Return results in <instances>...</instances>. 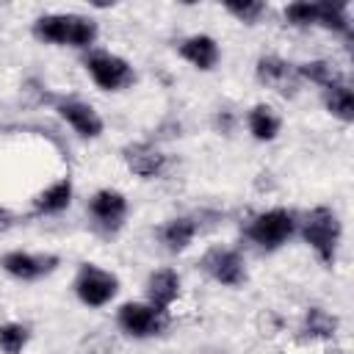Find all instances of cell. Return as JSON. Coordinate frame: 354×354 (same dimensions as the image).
<instances>
[{"label": "cell", "mask_w": 354, "mask_h": 354, "mask_svg": "<svg viewBox=\"0 0 354 354\" xmlns=\"http://www.w3.org/2000/svg\"><path fill=\"white\" fill-rule=\"evenodd\" d=\"M299 235L324 266H335L337 246L343 238V224L332 207H326V205L313 207L304 216V221H299Z\"/></svg>", "instance_id": "obj_1"}, {"label": "cell", "mask_w": 354, "mask_h": 354, "mask_svg": "<svg viewBox=\"0 0 354 354\" xmlns=\"http://www.w3.org/2000/svg\"><path fill=\"white\" fill-rule=\"evenodd\" d=\"M299 232V221L290 210L285 207H271L257 213L249 224H246V238L263 249V252H277L282 249L293 235Z\"/></svg>", "instance_id": "obj_2"}, {"label": "cell", "mask_w": 354, "mask_h": 354, "mask_svg": "<svg viewBox=\"0 0 354 354\" xmlns=\"http://www.w3.org/2000/svg\"><path fill=\"white\" fill-rule=\"evenodd\" d=\"M83 66L94 80V86L102 91H122L136 83V69L130 66V61L108 50H88Z\"/></svg>", "instance_id": "obj_3"}, {"label": "cell", "mask_w": 354, "mask_h": 354, "mask_svg": "<svg viewBox=\"0 0 354 354\" xmlns=\"http://www.w3.org/2000/svg\"><path fill=\"white\" fill-rule=\"evenodd\" d=\"M72 288H75V296H77L80 304L97 310V307H105V304H111L116 299L119 277L105 271V268H100L97 263H83L77 268V274H75Z\"/></svg>", "instance_id": "obj_4"}, {"label": "cell", "mask_w": 354, "mask_h": 354, "mask_svg": "<svg viewBox=\"0 0 354 354\" xmlns=\"http://www.w3.org/2000/svg\"><path fill=\"white\" fill-rule=\"evenodd\" d=\"M116 326L136 340H147L163 332L166 326V315L158 313L149 301H124L116 310Z\"/></svg>", "instance_id": "obj_5"}, {"label": "cell", "mask_w": 354, "mask_h": 354, "mask_svg": "<svg viewBox=\"0 0 354 354\" xmlns=\"http://www.w3.org/2000/svg\"><path fill=\"white\" fill-rule=\"evenodd\" d=\"M202 271L227 288H238L246 282V260L241 257L238 249L230 246H213L202 254Z\"/></svg>", "instance_id": "obj_6"}, {"label": "cell", "mask_w": 354, "mask_h": 354, "mask_svg": "<svg viewBox=\"0 0 354 354\" xmlns=\"http://www.w3.org/2000/svg\"><path fill=\"white\" fill-rule=\"evenodd\" d=\"M58 254H41V252H25V249H11L0 257V268L19 279V282H36L58 268Z\"/></svg>", "instance_id": "obj_7"}, {"label": "cell", "mask_w": 354, "mask_h": 354, "mask_svg": "<svg viewBox=\"0 0 354 354\" xmlns=\"http://www.w3.org/2000/svg\"><path fill=\"white\" fill-rule=\"evenodd\" d=\"M127 196L116 188H100L88 196V216L94 218V224L105 232H116L124 218H127Z\"/></svg>", "instance_id": "obj_8"}, {"label": "cell", "mask_w": 354, "mask_h": 354, "mask_svg": "<svg viewBox=\"0 0 354 354\" xmlns=\"http://www.w3.org/2000/svg\"><path fill=\"white\" fill-rule=\"evenodd\" d=\"M55 113L80 136V138H100L105 130L102 116L97 113L94 105L77 100V97H61L55 102Z\"/></svg>", "instance_id": "obj_9"}, {"label": "cell", "mask_w": 354, "mask_h": 354, "mask_svg": "<svg viewBox=\"0 0 354 354\" xmlns=\"http://www.w3.org/2000/svg\"><path fill=\"white\" fill-rule=\"evenodd\" d=\"M177 53H180L183 61H188V64H191L194 69H199V72H210V69H216V64H218V58H221L218 41H216L213 36H207V33L185 36V39L180 41Z\"/></svg>", "instance_id": "obj_10"}, {"label": "cell", "mask_w": 354, "mask_h": 354, "mask_svg": "<svg viewBox=\"0 0 354 354\" xmlns=\"http://www.w3.org/2000/svg\"><path fill=\"white\" fill-rule=\"evenodd\" d=\"M254 75H257V80L263 86H268L274 91H282V94H288L290 88H296V80H299L296 64H290V61H285L279 55H263V58H257Z\"/></svg>", "instance_id": "obj_11"}, {"label": "cell", "mask_w": 354, "mask_h": 354, "mask_svg": "<svg viewBox=\"0 0 354 354\" xmlns=\"http://www.w3.org/2000/svg\"><path fill=\"white\" fill-rule=\"evenodd\" d=\"M122 158L127 163V169L138 177H158L163 169H166V155L149 144V141H136V144H127L122 149Z\"/></svg>", "instance_id": "obj_12"}, {"label": "cell", "mask_w": 354, "mask_h": 354, "mask_svg": "<svg viewBox=\"0 0 354 354\" xmlns=\"http://www.w3.org/2000/svg\"><path fill=\"white\" fill-rule=\"evenodd\" d=\"M180 299V274L174 268H158L147 277V301L158 313H169V307Z\"/></svg>", "instance_id": "obj_13"}, {"label": "cell", "mask_w": 354, "mask_h": 354, "mask_svg": "<svg viewBox=\"0 0 354 354\" xmlns=\"http://www.w3.org/2000/svg\"><path fill=\"white\" fill-rule=\"evenodd\" d=\"M72 196H75L72 180L69 177H58L55 183H50L47 188H41L33 196V210L39 216H58L72 205Z\"/></svg>", "instance_id": "obj_14"}, {"label": "cell", "mask_w": 354, "mask_h": 354, "mask_svg": "<svg viewBox=\"0 0 354 354\" xmlns=\"http://www.w3.org/2000/svg\"><path fill=\"white\" fill-rule=\"evenodd\" d=\"M194 238H196V221L191 216H174L158 227V241L171 254L185 252L194 243Z\"/></svg>", "instance_id": "obj_15"}, {"label": "cell", "mask_w": 354, "mask_h": 354, "mask_svg": "<svg viewBox=\"0 0 354 354\" xmlns=\"http://www.w3.org/2000/svg\"><path fill=\"white\" fill-rule=\"evenodd\" d=\"M279 127H282V119L271 105L257 102V105H252L246 111V130H249V136L254 141H263V144L274 141L279 136Z\"/></svg>", "instance_id": "obj_16"}, {"label": "cell", "mask_w": 354, "mask_h": 354, "mask_svg": "<svg viewBox=\"0 0 354 354\" xmlns=\"http://www.w3.org/2000/svg\"><path fill=\"white\" fill-rule=\"evenodd\" d=\"M69 25H72V14H44L33 22V36L44 44L69 47Z\"/></svg>", "instance_id": "obj_17"}, {"label": "cell", "mask_w": 354, "mask_h": 354, "mask_svg": "<svg viewBox=\"0 0 354 354\" xmlns=\"http://www.w3.org/2000/svg\"><path fill=\"white\" fill-rule=\"evenodd\" d=\"M315 8H318L315 25H321V28H326L332 33H340V36H351L348 3H340V0H315Z\"/></svg>", "instance_id": "obj_18"}, {"label": "cell", "mask_w": 354, "mask_h": 354, "mask_svg": "<svg viewBox=\"0 0 354 354\" xmlns=\"http://www.w3.org/2000/svg\"><path fill=\"white\" fill-rule=\"evenodd\" d=\"M296 75L299 80H310L321 88H329L335 83H343V72L337 69L335 61H326V58H313V61H304V64H296Z\"/></svg>", "instance_id": "obj_19"}, {"label": "cell", "mask_w": 354, "mask_h": 354, "mask_svg": "<svg viewBox=\"0 0 354 354\" xmlns=\"http://www.w3.org/2000/svg\"><path fill=\"white\" fill-rule=\"evenodd\" d=\"M324 105L343 124H351L354 122V91H351V86L346 80L324 88Z\"/></svg>", "instance_id": "obj_20"}, {"label": "cell", "mask_w": 354, "mask_h": 354, "mask_svg": "<svg viewBox=\"0 0 354 354\" xmlns=\"http://www.w3.org/2000/svg\"><path fill=\"white\" fill-rule=\"evenodd\" d=\"M304 332L310 337H318V340H329L335 337L337 332V318L332 313H326L324 307H310L304 313Z\"/></svg>", "instance_id": "obj_21"}, {"label": "cell", "mask_w": 354, "mask_h": 354, "mask_svg": "<svg viewBox=\"0 0 354 354\" xmlns=\"http://www.w3.org/2000/svg\"><path fill=\"white\" fill-rule=\"evenodd\" d=\"M97 22L83 17V14H72V25H69V47L75 50H94V41H97Z\"/></svg>", "instance_id": "obj_22"}, {"label": "cell", "mask_w": 354, "mask_h": 354, "mask_svg": "<svg viewBox=\"0 0 354 354\" xmlns=\"http://www.w3.org/2000/svg\"><path fill=\"white\" fill-rule=\"evenodd\" d=\"M30 340V329L17 321L0 324V351L3 354H22Z\"/></svg>", "instance_id": "obj_23"}, {"label": "cell", "mask_w": 354, "mask_h": 354, "mask_svg": "<svg viewBox=\"0 0 354 354\" xmlns=\"http://www.w3.org/2000/svg\"><path fill=\"white\" fill-rule=\"evenodd\" d=\"M285 22L290 28H310L315 25V17H318V8H315V0H296V3H288L285 11H282Z\"/></svg>", "instance_id": "obj_24"}, {"label": "cell", "mask_w": 354, "mask_h": 354, "mask_svg": "<svg viewBox=\"0 0 354 354\" xmlns=\"http://www.w3.org/2000/svg\"><path fill=\"white\" fill-rule=\"evenodd\" d=\"M224 11L232 14L238 22L254 25V22L266 14V3H260V0H249V3H224Z\"/></svg>", "instance_id": "obj_25"}, {"label": "cell", "mask_w": 354, "mask_h": 354, "mask_svg": "<svg viewBox=\"0 0 354 354\" xmlns=\"http://www.w3.org/2000/svg\"><path fill=\"white\" fill-rule=\"evenodd\" d=\"M216 127L221 130V133H227L230 127H232V116L224 111V113H216Z\"/></svg>", "instance_id": "obj_26"}, {"label": "cell", "mask_w": 354, "mask_h": 354, "mask_svg": "<svg viewBox=\"0 0 354 354\" xmlns=\"http://www.w3.org/2000/svg\"><path fill=\"white\" fill-rule=\"evenodd\" d=\"M8 218H11V213H8V210H6L3 205H0V227H3V224H6Z\"/></svg>", "instance_id": "obj_27"}]
</instances>
